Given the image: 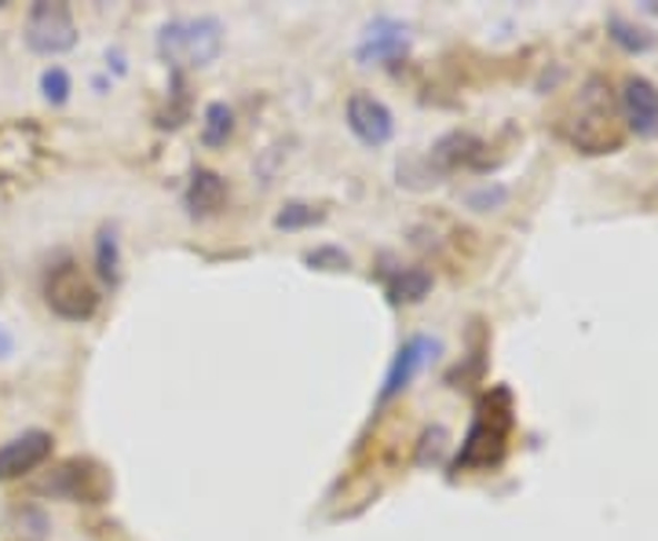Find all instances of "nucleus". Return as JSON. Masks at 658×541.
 <instances>
[{
  "label": "nucleus",
  "mask_w": 658,
  "mask_h": 541,
  "mask_svg": "<svg viewBox=\"0 0 658 541\" xmlns=\"http://www.w3.org/2000/svg\"><path fill=\"white\" fill-rule=\"evenodd\" d=\"M611 88L600 78H592L586 84V92L578 96V110H575V129L567 132L571 143H578L589 154H604L607 147H618V132H615V107H611Z\"/></svg>",
  "instance_id": "7ed1b4c3"
},
{
  "label": "nucleus",
  "mask_w": 658,
  "mask_h": 541,
  "mask_svg": "<svg viewBox=\"0 0 658 541\" xmlns=\"http://www.w3.org/2000/svg\"><path fill=\"white\" fill-rule=\"evenodd\" d=\"M622 114L644 140L658 136V88L648 78H629L622 84Z\"/></svg>",
  "instance_id": "1a4fd4ad"
},
{
  "label": "nucleus",
  "mask_w": 658,
  "mask_h": 541,
  "mask_svg": "<svg viewBox=\"0 0 658 541\" xmlns=\"http://www.w3.org/2000/svg\"><path fill=\"white\" fill-rule=\"evenodd\" d=\"M407 44H410L407 27H399V22H391V19H381L366 30L362 44H359V59L362 62H391V59L407 56Z\"/></svg>",
  "instance_id": "9d476101"
},
{
  "label": "nucleus",
  "mask_w": 658,
  "mask_h": 541,
  "mask_svg": "<svg viewBox=\"0 0 658 541\" xmlns=\"http://www.w3.org/2000/svg\"><path fill=\"white\" fill-rule=\"evenodd\" d=\"M231 129H235V110L227 103H209L206 121H201V140H206L209 147H220V143H227Z\"/></svg>",
  "instance_id": "ddd939ff"
},
{
  "label": "nucleus",
  "mask_w": 658,
  "mask_h": 541,
  "mask_svg": "<svg viewBox=\"0 0 658 541\" xmlns=\"http://www.w3.org/2000/svg\"><path fill=\"white\" fill-rule=\"evenodd\" d=\"M27 44L41 56H62L78 44V27H73V16L67 4H52V0H41V4L30 8L27 19Z\"/></svg>",
  "instance_id": "39448f33"
},
{
  "label": "nucleus",
  "mask_w": 658,
  "mask_h": 541,
  "mask_svg": "<svg viewBox=\"0 0 658 541\" xmlns=\"http://www.w3.org/2000/svg\"><path fill=\"white\" fill-rule=\"evenodd\" d=\"M315 220H322V212L315 209V206H300V201H293V206H286L282 212L275 217V223L282 231H297V228H308V223Z\"/></svg>",
  "instance_id": "dca6fc26"
},
{
  "label": "nucleus",
  "mask_w": 658,
  "mask_h": 541,
  "mask_svg": "<svg viewBox=\"0 0 658 541\" xmlns=\"http://www.w3.org/2000/svg\"><path fill=\"white\" fill-rule=\"evenodd\" d=\"M48 454H52V435L48 432H22L11 443L0 447V483L19 480V475L33 472Z\"/></svg>",
  "instance_id": "6e6552de"
},
{
  "label": "nucleus",
  "mask_w": 658,
  "mask_h": 541,
  "mask_svg": "<svg viewBox=\"0 0 658 541\" xmlns=\"http://www.w3.org/2000/svg\"><path fill=\"white\" fill-rule=\"evenodd\" d=\"M41 88H44V99H48V103H67V96H70V78H67V70H62V67L44 70V73H41Z\"/></svg>",
  "instance_id": "f3484780"
},
{
  "label": "nucleus",
  "mask_w": 658,
  "mask_h": 541,
  "mask_svg": "<svg viewBox=\"0 0 658 541\" xmlns=\"http://www.w3.org/2000/svg\"><path fill=\"white\" fill-rule=\"evenodd\" d=\"M611 30H615V33H611L615 41L622 44V48H629V52H648V48L655 44L648 30H640V27H629V22H626V19H618V16L611 19Z\"/></svg>",
  "instance_id": "2eb2a0df"
},
{
  "label": "nucleus",
  "mask_w": 658,
  "mask_h": 541,
  "mask_svg": "<svg viewBox=\"0 0 658 541\" xmlns=\"http://www.w3.org/2000/svg\"><path fill=\"white\" fill-rule=\"evenodd\" d=\"M96 263H99V274H103V282H118V238L113 231H103L96 242Z\"/></svg>",
  "instance_id": "4468645a"
},
{
  "label": "nucleus",
  "mask_w": 658,
  "mask_h": 541,
  "mask_svg": "<svg viewBox=\"0 0 658 541\" xmlns=\"http://www.w3.org/2000/svg\"><path fill=\"white\" fill-rule=\"evenodd\" d=\"M44 300L48 308H52L59 319H70V322H84L96 314V289L92 282L84 279L78 263H59L56 271H48L44 279Z\"/></svg>",
  "instance_id": "20e7f679"
},
{
  "label": "nucleus",
  "mask_w": 658,
  "mask_h": 541,
  "mask_svg": "<svg viewBox=\"0 0 658 541\" xmlns=\"http://www.w3.org/2000/svg\"><path fill=\"white\" fill-rule=\"evenodd\" d=\"M348 129L366 147H385L391 140V132H396V118H391V110L377 96L356 92L348 99Z\"/></svg>",
  "instance_id": "423d86ee"
},
{
  "label": "nucleus",
  "mask_w": 658,
  "mask_h": 541,
  "mask_svg": "<svg viewBox=\"0 0 658 541\" xmlns=\"http://www.w3.org/2000/svg\"><path fill=\"white\" fill-rule=\"evenodd\" d=\"M308 263H311V268H322V271H340V268H348V253L326 246V249H315V253H308Z\"/></svg>",
  "instance_id": "a211bd4d"
},
{
  "label": "nucleus",
  "mask_w": 658,
  "mask_h": 541,
  "mask_svg": "<svg viewBox=\"0 0 658 541\" xmlns=\"http://www.w3.org/2000/svg\"><path fill=\"white\" fill-rule=\"evenodd\" d=\"M223 198H227V183L217 172L198 169L191 176V187H187V209H191L195 217H209V212H217L223 206Z\"/></svg>",
  "instance_id": "9b49d317"
},
{
  "label": "nucleus",
  "mask_w": 658,
  "mask_h": 541,
  "mask_svg": "<svg viewBox=\"0 0 658 541\" xmlns=\"http://www.w3.org/2000/svg\"><path fill=\"white\" fill-rule=\"evenodd\" d=\"M158 52L172 67H209L223 52V27L220 19H176L158 33Z\"/></svg>",
  "instance_id": "f03ea898"
},
{
  "label": "nucleus",
  "mask_w": 658,
  "mask_h": 541,
  "mask_svg": "<svg viewBox=\"0 0 658 541\" xmlns=\"http://www.w3.org/2000/svg\"><path fill=\"white\" fill-rule=\"evenodd\" d=\"M509 432H512V395L509 388H493L479 402L472 432H468L458 454V469H490V464H498L505 458V447H509Z\"/></svg>",
  "instance_id": "f257e3e1"
},
{
  "label": "nucleus",
  "mask_w": 658,
  "mask_h": 541,
  "mask_svg": "<svg viewBox=\"0 0 658 541\" xmlns=\"http://www.w3.org/2000/svg\"><path fill=\"white\" fill-rule=\"evenodd\" d=\"M428 289H432V274L421 268H402L391 274L388 297L396 300V304H417V300H425Z\"/></svg>",
  "instance_id": "f8f14e48"
},
{
  "label": "nucleus",
  "mask_w": 658,
  "mask_h": 541,
  "mask_svg": "<svg viewBox=\"0 0 658 541\" xmlns=\"http://www.w3.org/2000/svg\"><path fill=\"white\" fill-rule=\"evenodd\" d=\"M439 348H442V344L436 341V337H428V333L410 337V341L399 348V355L391 359L388 377H385V388H381V402L396 399V395L402 392V388H410V381L428 367V359H436Z\"/></svg>",
  "instance_id": "0eeeda50"
}]
</instances>
